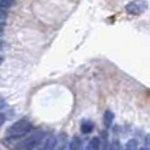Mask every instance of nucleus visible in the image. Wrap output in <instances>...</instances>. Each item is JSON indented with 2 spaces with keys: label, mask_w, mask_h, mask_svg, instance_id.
Listing matches in <instances>:
<instances>
[{
  "label": "nucleus",
  "mask_w": 150,
  "mask_h": 150,
  "mask_svg": "<svg viewBox=\"0 0 150 150\" xmlns=\"http://www.w3.org/2000/svg\"><path fill=\"white\" fill-rule=\"evenodd\" d=\"M30 129V122L28 120H18L7 129V136L9 138H18L25 136Z\"/></svg>",
  "instance_id": "obj_1"
},
{
  "label": "nucleus",
  "mask_w": 150,
  "mask_h": 150,
  "mask_svg": "<svg viewBox=\"0 0 150 150\" xmlns=\"http://www.w3.org/2000/svg\"><path fill=\"white\" fill-rule=\"evenodd\" d=\"M45 133H37V134L29 137L28 140H25L24 142H21L20 145H17L15 148V150H34L37 146L41 144V141L44 140Z\"/></svg>",
  "instance_id": "obj_2"
},
{
  "label": "nucleus",
  "mask_w": 150,
  "mask_h": 150,
  "mask_svg": "<svg viewBox=\"0 0 150 150\" xmlns=\"http://www.w3.org/2000/svg\"><path fill=\"white\" fill-rule=\"evenodd\" d=\"M125 9H127V12L130 13V15H140V13L144 11V4L132 1V3H128Z\"/></svg>",
  "instance_id": "obj_3"
},
{
  "label": "nucleus",
  "mask_w": 150,
  "mask_h": 150,
  "mask_svg": "<svg viewBox=\"0 0 150 150\" xmlns=\"http://www.w3.org/2000/svg\"><path fill=\"white\" fill-rule=\"evenodd\" d=\"M93 130V124L91 121H83L82 125H80V132L83 134H90Z\"/></svg>",
  "instance_id": "obj_4"
},
{
  "label": "nucleus",
  "mask_w": 150,
  "mask_h": 150,
  "mask_svg": "<svg viewBox=\"0 0 150 150\" xmlns=\"http://www.w3.org/2000/svg\"><path fill=\"white\" fill-rule=\"evenodd\" d=\"M103 122L105 128H109L112 125V122H113V113L111 111H105V113L103 116Z\"/></svg>",
  "instance_id": "obj_5"
},
{
  "label": "nucleus",
  "mask_w": 150,
  "mask_h": 150,
  "mask_svg": "<svg viewBox=\"0 0 150 150\" xmlns=\"http://www.w3.org/2000/svg\"><path fill=\"white\" fill-rule=\"evenodd\" d=\"M54 146H55V138L50 137V138H47L46 142H45L38 150H53L54 149Z\"/></svg>",
  "instance_id": "obj_6"
},
{
  "label": "nucleus",
  "mask_w": 150,
  "mask_h": 150,
  "mask_svg": "<svg viewBox=\"0 0 150 150\" xmlns=\"http://www.w3.org/2000/svg\"><path fill=\"white\" fill-rule=\"evenodd\" d=\"M88 149H90V150H100V149H101L100 141H99L98 137L92 138V140L90 141V144H88Z\"/></svg>",
  "instance_id": "obj_7"
},
{
  "label": "nucleus",
  "mask_w": 150,
  "mask_h": 150,
  "mask_svg": "<svg viewBox=\"0 0 150 150\" xmlns=\"http://www.w3.org/2000/svg\"><path fill=\"white\" fill-rule=\"evenodd\" d=\"M138 144L136 140H129L124 146V150H137Z\"/></svg>",
  "instance_id": "obj_8"
},
{
  "label": "nucleus",
  "mask_w": 150,
  "mask_h": 150,
  "mask_svg": "<svg viewBox=\"0 0 150 150\" xmlns=\"http://www.w3.org/2000/svg\"><path fill=\"white\" fill-rule=\"evenodd\" d=\"M15 5V1H9V0H0V9H8L9 7Z\"/></svg>",
  "instance_id": "obj_9"
},
{
  "label": "nucleus",
  "mask_w": 150,
  "mask_h": 150,
  "mask_svg": "<svg viewBox=\"0 0 150 150\" xmlns=\"http://www.w3.org/2000/svg\"><path fill=\"white\" fill-rule=\"evenodd\" d=\"M69 148H70V150H78V149H80L79 138H78V137H74L73 141H71V144L69 145Z\"/></svg>",
  "instance_id": "obj_10"
},
{
  "label": "nucleus",
  "mask_w": 150,
  "mask_h": 150,
  "mask_svg": "<svg viewBox=\"0 0 150 150\" xmlns=\"http://www.w3.org/2000/svg\"><path fill=\"white\" fill-rule=\"evenodd\" d=\"M7 17H8V13L4 9H0V24H5Z\"/></svg>",
  "instance_id": "obj_11"
},
{
  "label": "nucleus",
  "mask_w": 150,
  "mask_h": 150,
  "mask_svg": "<svg viewBox=\"0 0 150 150\" xmlns=\"http://www.w3.org/2000/svg\"><path fill=\"white\" fill-rule=\"evenodd\" d=\"M145 144H146V148L150 149V134L146 136V138H145Z\"/></svg>",
  "instance_id": "obj_12"
},
{
  "label": "nucleus",
  "mask_w": 150,
  "mask_h": 150,
  "mask_svg": "<svg viewBox=\"0 0 150 150\" xmlns=\"http://www.w3.org/2000/svg\"><path fill=\"white\" fill-rule=\"evenodd\" d=\"M4 121H5V116L3 113H0V127L4 124Z\"/></svg>",
  "instance_id": "obj_13"
},
{
  "label": "nucleus",
  "mask_w": 150,
  "mask_h": 150,
  "mask_svg": "<svg viewBox=\"0 0 150 150\" xmlns=\"http://www.w3.org/2000/svg\"><path fill=\"white\" fill-rule=\"evenodd\" d=\"M5 105H7V103H5L3 99H0V109H4L5 108Z\"/></svg>",
  "instance_id": "obj_14"
},
{
  "label": "nucleus",
  "mask_w": 150,
  "mask_h": 150,
  "mask_svg": "<svg viewBox=\"0 0 150 150\" xmlns=\"http://www.w3.org/2000/svg\"><path fill=\"white\" fill-rule=\"evenodd\" d=\"M4 33V24H0V36H3Z\"/></svg>",
  "instance_id": "obj_15"
},
{
  "label": "nucleus",
  "mask_w": 150,
  "mask_h": 150,
  "mask_svg": "<svg viewBox=\"0 0 150 150\" xmlns=\"http://www.w3.org/2000/svg\"><path fill=\"white\" fill-rule=\"evenodd\" d=\"M3 49H4V41L0 40V50H3Z\"/></svg>",
  "instance_id": "obj_16"
},
{
  "label": "nucleus",
  "mask_w": 150,
  "mask_h": 150,
  "mask_svg": "<svg viewBox=\"0 0 150 150\" xmlns=\"http://www.w3.org/2000/svg\"><path fill=\"white\" fill-rule=\"evenodd\" d=\"M3 61H4V58H3L1 55H0V65H1V63H3Z\"/></svg>",
  "instance_id": "obj_17"
},
{
  "label": "nucleus",
  "mask_w": 150,
  "mask_h": 150,
  "mask_svg": "<svg viewBox=\"0 0 150 150\" xmlns=\"http://www.w3.org/2000/svg\"><path fill=\"white\" fill-rule=\"evenodd\" d=\"M138 150H146V149H144V148H141V149H138Z\"/></svg>",
  "instance_id": "obj_18"
}]
</instances>
